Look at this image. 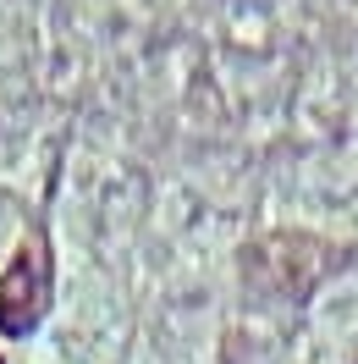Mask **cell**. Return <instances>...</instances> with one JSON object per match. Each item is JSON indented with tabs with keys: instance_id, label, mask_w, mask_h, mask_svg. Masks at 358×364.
I'll return each mask as SVG.
<instances>
[{
	"instance_id": "1",
	"label": "cell",
	"mask_w": 358,
	"mask_h": 364,
	"mask_svg": "<svg viewBox=\"0 0 358 364\" xmlns=\"http://www.w3.org/2000/svg\"><path fill=\"white\" fill-rule=\"evenodd\" d=\"M45 309H50V249L39 237H28L23 254L11 259L6 282H0V331L28 337V331H39Z\"/></svg>"
}]
</instances>
